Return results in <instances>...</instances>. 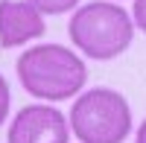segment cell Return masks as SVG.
I'll return each mask as SVG.
<instances>
[{
	"label": "cell",
	"mask_w": 146,
	"mask_h": 143,
	"mask_svg": "<svg viewBox=\"0 0 146 143\" xmlns=\"http://www.w3.org/2000/svg\"><path fill=\"white\" fill-rule=\"evenodd\" d=\"M70 41L76 44L88 58L111 62L120 53H126L135 38V23L129 12L117 3H85L73 12L67 23Z\"/></svg>",
	"instance_id": "cell-2"
},
{
	"label": "cell",
	"mask_w": 146,
	"mask_h": 143,
	"mask_svg": "<svg viewBox=\"0 0 146 143\" xmlns=\"http://www.w3.org/2000/svg\"><path fill=\"white\" fill-rule=\"evenodd\" d=\"M9 102H12V93H9V82L6 76L0 73V126L6 123V117H9Z\"/></svg>",
	"instance_id": "cell-7"
},
{
	"label": "cell",
	"mask_w": 146,
	"mask_h": 143,
	"mask_svg": "<svg viewBox=\"0 0 146 143\" xmlns=\"http://www.w3.org/2000/svg\"><path fill=\"white\" fill-rule=\"evenodd\" d=\"M15 70L23 91L47 102L79 97V91L88 82L85 62L62 44H38L23 50L15 62Z\"/></svg>",
	"instance_id": "cell-1"
},
{
	"label": "cell",
	"mask_w": 146,
	"mask_h": 143,
	"mask_svg": "<svg viewBox=\"0 0 146 143\" xmlns=\"http://www.w3.org/2000/svg\"><path fill=\"white\" fill-rule=\"evenodd\" d=\"M29 3L41 12V15H64V12L76 9L79 0H29Z\"/></svg>",
	"instance_id": "cell-6"
},
{
	"label": "cell",
	"mask_w": 146,
	"mask_h": 143,
	"mask_svg": "<svg viewBox=\"0 0 146 143\" xmlns=\"http://www.w3.org/2000/svg\"><path fill=\"white\" fill-rule=\"evenodd\" d=\"M135 143H146V120L140 123V128H137V140Z\"/></svg>",
	"instance_id": "cell-9"
},
{
	"label": "cell",
	"mask_w": 146,
	"mask_h": 143,
	"mask_svg": "<svg viewBox=\"0 0 146 143\" xmlns=\"http://www.w3.org/2000/svg\"><path fill=\"white\" fill-rule=\"evenodd\" d=\"M44 15L29 0H0V47L15 50L44 35Z\"/></svg>",
	"instance_id": "cell-5"
},
{
	"label": "cell",
	"mask_w": 146,
	"mask_h": 143,
	"mask_svg": "<svg viewBox=\"0 0 146 143\" xmlns=\"http://www.w3.org/2000/svg\"><path fill=\"white\" fill-rule=\"evenodd\" d=\"M131 15H135V26H140V29L146 32V0H135Z\"/></svg>",
	"instance_id": "cell-8"
},
{
	"label": "cell",
	"mask_w": 146,
	"mask_h": 143,
	"mask_svg": "<svg viewBox=\"0 0 146 143\" xmlns=\"http://www.w3.org/2000/svg\"><path fill=\"white\" fill-rule=\"evenodd\" d=\"M70 123L53 105H27L9 123L6 143H67Z\"/></svg>",
	"instance_id": "cell-4"
},
{
	"label": "cell",
	"mask_w": 146,
	"mask_h": 143,
	"mask_svg": "<svg viewBox=\"0 0 146 143\" xmlns=\"http://www.w3.org/2000/svg\"><path fill=\"white\" fill-rule=\"evenodd\" d=\"M70 132L79 143H123L131 132V108L114 88H91L70 108Z\"/></svg>",
	"instance_id": "cell-3"
}]
</instances>
